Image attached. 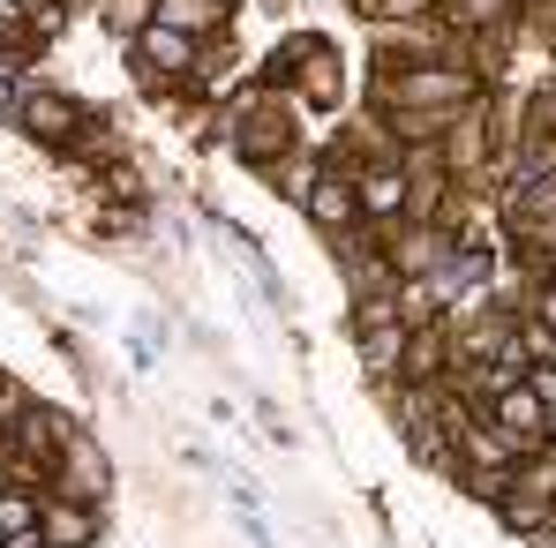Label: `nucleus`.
I'll return each instance as SVG.
<instances>
[{"label":"nucleus","mask_w":556,"mask_h":548,"mask_svg":"<svg viewBox=\"0 0 556 548\" xmlns=\"http://www.w3.org/2000/svg\"><path fill=\"white\" fill-rule=\"evenodd\" d=\"M511 8H519V0H437V15H444L459 38H489V30H504Z\"/></svg>","instance_id":"obj_13"},{"label":"nucleus","mask_w":556,"mask_h":548,"mask_svg":"<svg viewBox=\"0 0 556 548\" xmlns=\"http://www.w3.org/2000/svg\"><path fill=\"white\" fill-rule=\"evenodd\" d=\"M301 211H308V226H324V233H362V195H354V166H316V181L301 195Z\"/></svg>","instance_id":"obj_4"},{"label":"nucleus","mask_w":556,"mask_h":548,"mask_svg":"<svg viewBox=\"0 0 556 548\" xmlns=\"http://www.w3.org/2000/svg\"><path fill=\"white\" fill-rule=\"evenodd\" d=\"M527 548H556V496L542 504V519L527 526Z\"/></svg>","instance_id":"obj_18"},{"label":"nucleus","mask_w":556,"mask_h":548,"mask_svg":"<svg viewBox=\"0 0 556 548\" xmlns=\"http://www.w3.org/2000/svg\"><path fill=\"white\" fill-rule=\"evenodd\" d=\"M46 488H53V496H76V504H105V451H98L84 429H68V436H61Z\"/></svg>","instance_id":"obj_5"},{"label":"nucleus","mask_w":556,"mask_h":548,"mask_svg":"<svg viewBox=\"0 0 556 548\" xmlns=\"http://www.w3.org/2000/svg\"><path fill=\"white\" fill-rule=\"evenodd\" d=\"M38 534H46V548H91L98 541V504H76V496H53V488H46Z\"/></svg>","instance_id":"obj_11"},{"label":"nucleus","mask_w":556,"mask_h":548,"mask_svg":"<svg viewBox=\"0 0 556 548\" xmlns=\"http://www.w3.org/2000/svg\"><path fill=\"white\" fill-rule=\"evenodd\" d=\"M406 158H376L354 166V195H362V226H399L406 218Z\"/></svg>","instance_id":"obj_7"},{"label":"nucleus","mask_w":556,"mask_h":548,"mask_svg":"<svg viewBox=\"0 0 556 548\" xmlns=\"http://www.w3.org/2000/svg\"><path fill=\"white\" fill-rule=\"evenodd\" d=\"M452 233L444 226H414V218H399V233H391V271L399 278H437L444 264H452Z\"/></svg>","instance_id":"obj_8"},{"label":"nucleus","mask_w":556,"mask_h":548,"mask_svg":"<svg viewBox=\"0 0 556 548\" xmlns=\"http://www.w3.org/2000/svg\"><path fill=\"white\" fill-rule=\"evenodd\" d=\"M527 383H534V391L556 406V361H534V368H527Z\"/></svg>","instance_id":"obj_19"},{"label":"nucleus","mask_w":556,"mask_h":548,"mask_svg":"<svg viewBox=\"0 0 556 548\" xmlns=\"http://www.w3.org/2000/svg\"><path fill=\"white\" fill-rule=\"evenodd\" d=\"M0 84H30V61H23V46H8V38H0Z\"/></svg>","instance_id":"obj_17"},{"label":"nucleus","mask_w":556,"mask_h":548,"mask_svg":"<svg viewBox=\"0 0 556 548\" xmlns=\"http://www.w3.org/2000/svg\"><path fill=\"white\" fill-rule=\"evenodd\" d=\"M226 15H233V0H159L151 23H174L188 38H211V30H226Z\"/></svg>","instance_id":"obj_14"},{"label":"nucleus","mask_w":556,"mask_h":548,"mask_svg":"<svg viewBox=\"0 0 556 548\" xmlns=\"http://www.w3.org/2000/svg\"><path fill=\"white\" fill-rule=\"evenodd\" d=\"M376 98L391 105V113H459L466 98H481L473 84V68L466 61H383L376 68Z\"/></svg>","instance_id":"obj_1"},{"label":"nucleus","mask_w":556,"mask_h":548,"mask_svg":"<svg viewBox=\"0 0 556 548\" xmlns=\"http://www.w3.org/2000/svg\"><path fill=\"white\" fill-rule=\"evenodd\" d=\"M98 15H105V23H113L121 38H136V30H143V23L159 15V0H98Z\"/></svg>","instance_id":"obj_15"},{"label":"nucleus","mask_w":556,"mask_h":548,"mask_svg":"<svg viewBox=\"0 0 556 548\" xmlns=\"http://www.w3.org/2000/svg\"><path fill=\"white\" fill-rule=\"evenodd\" d=\"M362 15L391 30V23H421V15H437V0H362Z\"/></svg>","instance_id":"obj_16"},{"label":"nucleus","mask_w":556,"mask_h":548,"mask_svg":"<svg viewBox=\"0 0 556 548\" xmlns=\"http://www.w3.org/2000/svg\"><path fill=\"white\" fill-rule=\"evenodd\" d=\"M496 158V128H489V105L481 98H466L459 113H452V128H444V166H452V181H473L481 166Z\"/></svg>","instance_id":"obj_6"},{"label":"nucleus","mask_w":556,"mask_h":548,"mask_svg":"<svg viewBox=\"0 0 556 548\" xmlns=\"http://www.w3.org/2000/svg\"><path fill=\"white\" fill-rule=\"evenodd\" d=\"M84 120H91V113H84L76 98L38 91V84L23 91V128H30V136H46V143H76V136H84Z\"/></svg>","instance_id":"obj_12"},{"label":"nucleus","mask_w":556,"mask_h":548,"mask_svg":"<svg viewBox=\"0 0 556 548\" xmlns=\"http://www.w3.org/2000/svg\"><path fill=\"white\" fill-rule=\"evenodd\" d=\"M437 375H452V316H437V323H414V331H406L399 383H437Z\"/></svg>","instance_id":"obj_10"},{"label":"nucleus","mask_w":556,"mask_h":548,"mask_svg":"<svg viewBox=\"0 0 556 548\" xmlns=\"http://www.w3.org/2000/svg\"><path fill=\"white\" fill-rule=\"evenodd\" d=\"M233 143H241L249 166H278L286 143H293V128H286V113H256V105L241 98V105H233Z\"/></svg>","instance_id":"obj_9"},{"label":"nucleus","mask_w":556,"mask_h":548,"mask_svg":"<svg viewBox=\"0 0 556 548\" xmlns=\"http://www.w3.org/2000/svg\"><path fill=\"white\" fill-rule=\"evenodd\" d=\"M203 38H188V30H174V23H143L136 38H128V53H136V76L159 91V84H181V76H195V53Z\"/></svg>","instance_id":"obj_3"},{"label":"nucleus","mask_w":556,"mask_h":548,"mask_svg":"<svg viewBox=\"0 0 556 548\" xmlns=\"http://www.w3.org/2000/svg\"><path fill=\"white\" fill-rule=\"evenodd\" d=\"M473 413H481L489 429H504V436L519 444V458H527V451H542V444L556 436V429H549V421H556V406L542 398V391H534V383H511V391H496V398H489V406H473Z\"/></svg>","instance_id":"obj_2"}]
</instances>
